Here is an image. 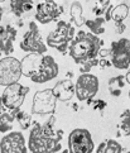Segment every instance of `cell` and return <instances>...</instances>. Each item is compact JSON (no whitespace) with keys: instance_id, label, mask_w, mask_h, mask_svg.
<instances>
[{"instance_id":"37","label":"cell","mask_w":130,"mask_h":153,"mask_svg":"<svg viewBox=\"0 0 130 153\" xmlns=\"http://www.w3.org/2000/svg\"><path fill=\"white\" fill-rule=\"evenodd\" d=\"M126 153H130V151H129V152H126Z\"/></svg>"},{"instance_id":"9","label":"cell","mask_w":130,"mask_h":153,"mask_svg":"<svg viewBox=\"0 0 130 153\" xmlns=\"http://www.w3.org/2000/svg\"><path fill=\"white\" fill-rule=\"evenodd\" d=\"M110 59L112 66L117 70H129L130 67V41L121 38L111 43Z\"/></svg>"},{"instance_id":"27","label":"cell","mask_w":130,"mask_h":153,"mask_svg":"<svg viewBox=\"0 0 130 153\" xmlns=\"http://www.w3.org/2000/svg\"><path fill=\"white\" fill-rule=\"evenodd\" d=\"M99 66H100L101 68H107V67L112 66L111 59H110V58H100V59H99Z\"/></svg>"},{"instance_id":"20","label":"cell","mask_w":130,"mask_h":153,"mask_svg":"<svg viewBox=\"0 0 130 153\" xmlns=\"http://www.w3.org/2000/svg\"><path fill=\"white\" fill-rule=\"evenodd\" d=\"M18 111L7 110L0 115V133H7L13 129V123H14V120H17L15 115H17Z\"/></svg>"},{"instance_id":"10","label":"cell","mask_w":130,"mask_h":153,"mask_svg":"<svg viewBox=\"0 0 130 153\" xmlns=\"http://www.w3.org/2000/svg\"><path fill=\"white\" fill-rule=\"evenodd\" d=\"M99 79L92 74H81L75 84L76 97L78 101H89L99 91Z\"/></svg>"},{"instance_id":"3","label":"cell","mask_w":130,"mask_h":153,"mask_svg":"<svg viewBox=\"0 0 130 153\" xmlns=\"http://www.w3.org/2000/svg\"><path fill=\"white\" fill-rule=\"evenodd\" d=\"M75 39V28L69 22L59 20L55 30L47 36V46L56 48L59 53L66 54Z\"/></svg>"},{"instance_id":"5","label":"cell","mask_w":130,"mask_h":153,"mask_svg":"<svg viewBox=\"0 0 130 153\" xmlns=\"http://www.w3.org/2000/svg\"><path fill=\"white\" fill-rule=\"evenodd\" d=\"M28 92H29L28 86H24L17 82V84H13V85L5 87L4 91L1 92V95H0V99H1L4 106L8 110L18 111L20 110V106L23 105Z\"/></svg>"},{"instance_id":"1","label":"cell","mask_w":130,"mask_h":153,"mask_svg":"<svg viewBox=\"0 0 130 153\" xmlns=\"http://www.w3.org/2000/svg\"><path fill=\"white\" fill-rule=\"evenodd\" d=\"M56 118L52 115L47 123H34L28 137V149L32 153H56L61 149L63 132L55 129Z\"/></svg>"},{"instance_id":"31","label":"cell","mask_w":130,"mask_h":153,"mask_svg":"<svg viewBox=\"0 0 130 153\" xmlns=\"http://www.w3.org/2000/svg\"><path fill=\"white\" fill-rule=\"evenodd\" d=\"M7 110H8V109H7V108H5V106H4V104H3L1 99H0V115H1V114H3V113H5V111H7Z\"/></svg>"},{"instance_id":"2","label":"cell","mask_w":130,"mask_h":153,"mask_svg":"<svg viewBox=\"0 0 130 153\" xmlns=\"http://www.w3.org/2000/svg\"><path fill=\"white\" fill-rule=\"evenodd\" d=\"M102 45L104 42L97 36L92 34L91 32L81 30L72 41L68 48V53L76 63L83 65L85 62L99 57V52Z\"/></svg>"},{"instance_id":"13","label":"cell","mask_w":130,"mask_h":153,"mask_svg":"<svg viewBox=\"0 0 130 153\" xmlns=\"http://www.w3.org/2000/svg\"><path fill=\"white\" fill-rule=\"evenodd\" d=\"M25 138L20 132H10L0 140V153H27Z\"/></svg>"},{"instance_id":"21","label":"cell","mask_w":130,"mask_h":153,"mask_svg":"<svg viewBox=\"0 0 130 153\" xmlns=\"http://www.w3.org/2000/svg\"><path fill=\"white\" fill-rule=\"evenodd\" d=\"M105 23H106L105 18L96 17L94 19H87L86 20V23H85V25L90 29L91 33L99 37L100 34L105 33Z\"/></svg>"},{"instance_id":"24","label":"cell","mask_w":130,"mask_h":153,"mask_svg":"<svg viewBox=\"0 0 130 153\" xmlns=\"http://www.w3.org/2000/svg\"><path fill=\"white\" fill-rule=\"evenodd\" d=\"M15 119H17V122L19 123L20 128L23 130H27V129L30 128V125H32V117H30V114L25 113L24 110H19L17 113V115H15Z\"/></svg>"},{"instance_id":"28","label":"cell","mask_w":130,"mask_h":153,"mask_svg":"<svg viewBox=\"0 0 130 153\" xmlns=\"http://www.w3.org/2000/svg\"><path fill=\"white\" fill-rule=\"evenodd\" d=\"M99 57L100 58H110V48H101L99 52Z\"/></svg>"},{"instance_id":"19","label":"cell","mask_w":130,"mask_h":153,"mask_svg":"<svg viewBox=\"0 0 130 153\" xmlns=\"http://www.w3.org/2000/svg\"><path fill=\"white\" fill-rule=\"evenodd\" d=\"M95 153H123V147L115 139H105L99 144Z\"/></svg>"},{"instance_id":"25","label":"cell","mask_w":130,"mask_h":153,"mask_svg":"<svg viewBox=\"0 0 130 153\" xmlns=\"http://www.w3.org/2000/svg\"><path fill=\"white\" fill-rule=\"evenodd\" d=\"M120 132L123 135L130 137V110H125L121 115H120Z\"/></svg>"},{"instance_id":"33","label":"cell","mask_w":130,"mask_h":153,"mask_svg":"<svg viewBox=\"0 0 130 153\" xmlns=\"http://www.w3.org/2000/svg\"><path fill=\"white\" fill-rule=\"evenodd\" d=\"M3 14H4V9L0 7V20H1V18H3Z\"/></svg>"},{"instance_id":"16","label":"cell","mask_w":130,"mask_h":153,"mask_svg":"<svg viewBox=\"0 0 130 153\" xmlns=\"http://www.w3.org/2000/svg\"><path fill=\"white\" fill-rule=\"evenodd\" d=\"M43 57V54L38 53H28L21 61V74L23 76L28 79H32L33 75L35 74V71L38 70V66L41 63V59Z\"/></svg>"},{"instance_id":"23","label":"cell","mask_w":130,"mask_h":153,"mask_svg":"<svg viewBox=\"0 0 130 153\" xmlns=\"http://www.w3.org/2000/svg\"><path fill=\"white\" fill-rule=\"evenodd\" d=\"M129 15V7L126 4H119L117 7H115L111 12V20L115 24L124 23V20L128 18Z\"/></svg>"},{"instance_id":"29","label":"cell","mask_w":130,"mask_h":153,"mask_svg":"<svg viewBox=\"0 0 130 153\" xmlns=\"http://www.w3.org/2000/svg\"><path fill=\"white\" fill-rule=\"evenodd\" d=\"M115 8V7H112V5L110 4L109 5V8L106 9V12H105V20L106 22H109V20H111V12H112V9Z\"/></svg>"},{"instance_id":"22","label":"cell","mask_w":130,"mask_h":153,"mask_svg":"<svg viewBox=\"0 0 130 153\" xmlns=\"http://www.w3.org/2000/svg\"><path fill=\"white\" fill-rule=\"evenodd\" d=\"M125 84H126L125 77L121 76V75L110 79V81H109V92H110V95L115 96V97H119L121 95L123 87L125 86Z\"/></svg>"},{"instance_id":"7","label":"cell","mask_w":130,"mask_h":153,"mask_svg":"<svg viewBox=\"0 0 130 153\" xmlns=\"http://www.w3.org/2000/svg\"><path fill=\"white\" fill-rule=\"evenodd\" d=\"M21 51L28 52V53H38V54H44L47 52V46L42 41V36L39 28L35 22H29V29L25 32L23 36V39L20 42Z\"/></svg>"},{"instance_id":"30","label":"cell","mask_w":130,"mask_h":153,"mask_svg":"<svg viewBox=\"0 0 130 153\" xmlns=\"http://www.w3.org/2000/svg\"><path fill=\"white\" fill-rule=\"evenodd\" d=\"M116 25V33L117 34H121L124 30L126 29V27H125V24L124 23H120V24H115Z\"/></svg>"},{"instance_id":"36","label":"cell","mask_w":130,"mask_h":153,"mask_svg":"<svg viewBox=\"0 0 130 153\" xmlns=\"http://www.w3.org/2000/svg\"><path fill=\"white\" fill-rule=\"evenodd\" d=\"M73 1H78V0H73Z\"/></svg>"},{"instance_id":"8","label":"cell","mask_w":130,"mask_h":153,"mask_svg":"<svg viewBox=\"0 0 130 153\" xmlns=\"http://www.w3.org/2000/svg\"><path fill=\"white\" fill-rule=\"evenodd\" d=\"M57 99L52 89L39 90L34 94L32 102V113L38 115H53L56 111Z\"/></svg>"},{"instance_id":"12","label":"cell","mask_w":130,"mask_h":153,"mask_svg":"<svg viewBox=\"0 0 130 153\" xmlns=\"http://www.w3.org/2000/svg\"><path fill=\"white\" fill-rule=\"evenodd\" d=\"M63 8L55 1V0H43L35 7V19L41 24H48L61 17Z\"/></svg>"},{"instance_id":"17","label":"cell","mask_w":130,"mask_h":153,"mask_svg":"<svg viewBox=\"0 0 130 153\" xmlns=\"http://www.w3.org/2000/svg\"><path fill=\"white\" fill-rule=\"evenodd\" d=\"M10 8L15 17H23L33 9V0H10Z\"/></svg>"},{"instance_id":"26","label":"cell","mask_w":130,"mask_h":153,"mask_svg":"<svg viewBox=\"0 0 130 153\" xmlns=\"http://www.w3.org/2000/svg\"><path fill=\"white\" fill-rule=\"evenodd\" d=\"M87 104L89 105H92L94 110H100L101 111V110H104V109L106 108V102L104 100H101V99H96L94 101H92V99H91V100L87 101Z\"/></svg>"},{"instance_id":"18","label":"cell","mask_w":130,"mask_h":153,"mask_svg":"<svg viewBox=\"0 0 130 153\" xmlns=\"http://www.w3.org/2000/svg\"><path fill=\"white\" fill-rule=\"evenodd\" d=\"M69 13H71V22L76 27H82L86 23V20H87L83 17V8L80 1H73L71 4Z\"/></svg>"},{"instance_id":"15","label":"cell","mask_w":130,"mask_h":153,"mask_svg":"<svg viewBox=\"0 0 130 153\" xmlns=\"http://www.w3.org/2000/svg\"><path fill=\"white\" fill-rule=\"evenodd\" d=\"M53 95L56 96V99L59 101H69L76 95V87L72 82V80L64 79L59 80L58 82L53 86Z\"/></svg>"},{"instance_id":"11","label":"cell","mask_w":130,"mask_h":153,"mask_svg":"<svg viewBox=\"0 0 130 153\" xmlns=\"http://www.w3.org/2000/svg\"><path fill=\"white\" fill-rule=\"evenodd\" d=\"M59 74V67L56 59L49 54H43L38 70L30 80L35 84H46L48 81L56 79Z\"/></svg>"},{"instance_id":"34","label":"cell","mask_w":130,"mask_h":153,"mask_svg":"<svg viewBox=\"0 0 130 153\" xmlns=\"http://www.w3.org/2000/svg\"><path fill=\"white\" fill-rule=\"evenodd\" d=\"M3 1H5V0H0V3H3Z\"/></svg>"},{"instance_id":"35","label":"cell","mask_w":130,"mask_h":153,"mask_svg":"<svg viewBox=\"0 0 130 153\" xmlns=\"http://www.w3.org/2000/svg\"><path fill=\"white\" fill-rule=\"evenodd\" d=\"M129 97H130V90H129Z\"/></svg>"},{"instance_id":"6","label":"cell","mask_w":130,"mask_h":153,"mask_svg":"<svg viewBox=\"0 0 130 153\" xmlns=\"http://www.w3.org/2000/svg\"><path fill=\"white\" fill-rule=\"evenodd\" d=\"M21 75V61L12 56L0 58V86L17 84Z\"/></svg>"},{"instance_id":"32","label":"cell","mask_w":130,"mask_h":153,"mask_svg":"<svg viewBox=\"0 0 130 153\" xmlns=\"http://www.w3.org/2000/svg\"><path fill=\"white\" fill-rule=\"evenodd\" d=\"M125 81H126V84L130 85V67H129V70L126 71V74H125Z\"/></svg>"},{"instance_id":"4","label":"cell","mask_w":130,"mask_h":153,"mask_svg":"<svg viewBox=\"0 0 130 153\" xmlns=\"http://www.w3.org/2000/svg\"><path fill=\"white\" fill-rule=\"evenodd\" d=\"M95 143L92 135L85 128H76L68 135V153H92Z\"/></svg>"},{"instance_id":"14","label":"cell","mask_w":130,"mask_h":153,"mask_svg":"<svg viewBox=\"0 0 130 153\" xmlns=\"http://www.w3.org/2000/svg\"><path fill=\"white\" fill-rule=\"evenodd\" d=\"M18 30L13 25H0V57H8L14 51Z\"/></svg>"}]
</instances>
